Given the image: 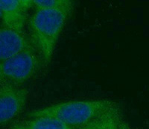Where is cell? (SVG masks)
Returning <instances> with one entry per match:
<instances>
[{"label":"cell","instance_id":"4","mask_svg":"<svg viewBox=\"0 0 149 129\" xmlns=\"http://www.w3.org/2000/svg\"><path fill=\"white\" fill-rule=\"evenodd\" d=\"M28 96L23 87H0V127L10 124L22 112Z\"/></svg>","mask_w":149,"mask_h":129},{"label":"cell","instance_id":"11","mask_svg":"<svg viewBox=\"0 0 149 129\" xmlns=\"http://www.w3.org/2000/svg\"><path fill=\"white\" fill-rule=\"evenodd\" d=\"M122 129H132L130 127L128 124L127 123V122H125V120H123L122 123Z\"/></svg>","mask_w":149,"mask_h":129},{"label":"cell","instance_id":"5","mask_svg":"<svg viewBox=\"0 0 149 129\" xmlns=\"http://www.w3.org/2000/svg\"><path fill=\"white\" fill-rule=\"evenodd\" d=\"M33 0H0L2 25L17 32H25L28 12Z\"/></svg>","mask_w":149,"mask_h":129},{"label":"cell","instance_id":"6","mask_svg":"<svg viewBox=\"0 0 149 129\" xmlns=\"http://www.w3.org/2000/svg\"><path fill=\"white\" fill-rule=\"evenodd\" d=\"M32 48L35 47L26 33L0 26V62Z\"/></svg>","mask_w":149,"mask_h":129},{"label":"cell","instance_id":"12","mask_svg":"<svg viewBox=\"0 0 149 129\" xmlns=\"http://www.w3.org/2000/svg\"><path fill=\"white\" fill-rule=\"evenodd\" d=\"M2 18V12H1V8H0V19Z\"/></svg>","mask_w":149,"mask_h":129},{"label":"cell","instance_id":"10","mask_svg":"<svg viewBox=\"0 0 149 129\" xmlns=\"http://www.w3.org/2000/svg\"><path fill=\"white\" fill-rule=\"evenodd\" d=\"M10 129H30L28 127L27 125L25 123H22V122H18V123H15L14 125L11 126Z\"/></svg>","mask_w":149,"mask_h":129},{"label":"cell","instance_id":"1","mask_svg":"<svg viewBox=\"0 0 149 129\" xmlns=\"http://www.w3.org/2000/svg\"><path fill=\"white\" fill-rule=\"evenodd\" d=\"M119 104L109 99H80L59 102L35 110L29 117L57 119L72 129H81L100 116L118 107Z\"/></svg>","mask_w":149,"mask_h":129},{"label":"cell","instance_id":"2","mask_svg":"<svg viewBox=\"0 0 149 129\" xmlns=\"http://www.w3.org/2000/svg\"><path fill=\"white\" fill-rule=\"evenodd\" d=\"M72 12L35 9L29 19L31 40L46 64L51 61L58 38Z\"/></svg>","mask_w":149,"mask_h":129},{"label":"cell","instance_id":"7","mask_svg":"<svg viewBox=\"0 0 149 129\" xmlns=\"http://www.w3.org/2000/svg\"><path fill=\"white\" fill-rule=\"evenodd\" d=\"M124 119L120 106L109 110L81 129H122Z\"/></svg>","mask_w":149,"mask_h":129},{"label":"cell","instance_id":"9","mask_svg":"<svg viewBox=\"0 0 149 129\" xmlns=\"http://www.w3.org/2000/svg\"><path fill=\"white\" fill-rule=\"evenodd\" d=\"M35 9H50L72 11L74 2L71 0H33Z\"/></svg>","mask_w":149,"mask_h":129},{"label":"cell","instance_id":"3","mask_svg":"<svg viewBox=\"0 0 149 129\" xmlns=\"http://www.w3.org/2000/svg\"><path fill=\"white\" fill-rule=\"evenodd\" d=\"M41 61L38 52L32 48L1 61L0 87H22L38 71Z\"/></svg>","mask_w":149,"mask_h":129},{"label":"cell","instance_id":"8","mask_svg":"<svg viewBox=\"0 0 149 129\" xmlns=\"http://www.w3.org/2000/svg\"><path fill=\"white\" fill-rule=\"evenodd\" d=\"M26 124L30 129H72L58 119L51 117L30 118Z\"/></svg>","mask_w":149,"mask_h":129}]
</instances>
